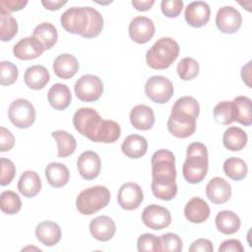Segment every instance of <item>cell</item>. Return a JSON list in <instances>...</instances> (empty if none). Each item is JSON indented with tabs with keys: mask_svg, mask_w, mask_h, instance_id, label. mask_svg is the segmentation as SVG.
I'll list each match as a JSON object with an SVG mask.
<instances>
[{
	"mask_svg": "<svg viewBox=\"0 0 252 252\" xmlns=\"http://www.w3.org/2000/svg\"><path fill=\"white\" fill-rule=\"evenodd\" d=\"M51 136L55 139L57 143L58 158H66L71 156L77 147V142L73 135L64 130H57L51 133Z\"/></svg>",
	"mask_w": 252,
	"mask_h": 252,
	"instance_id": "d6a6232c",
	"label": "cell"
},
{
	"mask_svg": "<svg viewBox=\"0 0 252 252\" xmlns=\"http://www.w3.org/2000/svg\"><path fill=\"white\" fill-rule=\"evenodd\" d=\"M146 95L155 103L163 104L173 95L174 89L171 81L163 76H153L145 84Z\"/></svg>",
	"mask_w": 252,
	"mask_h": 252,
	"instance_id": "30bf717a",
	"label": "cell"
},
{
	"mask_svg": "<svg viewBox=\"0 0 252 252\" xmlns=\"http://www.w3.org/2000/svg\"><path fill=\"white\" fill-rule=\"evenodd\" d=\"M110 192L107 187L96 185L83 190L77 197L76 208L82 215H93L108 205Z\"/></svg>",
	"mask_w": 252,
	"mask_h": 252,
	"instance_id": "8992f818",
	"label": "cell"
},
{
	"mask_svg": "<svg viewBox=\"0 0 252 252\" xmlns=\"http://www.w3.org/2000/svg\"><path fill=\"white\" fill-rule=\"evenodd\" d=\"M41 189V180L39 175L32 170H26L22 173L19 182V192L27 198L36 196Z\"/></svg>",
	"mask_w": 252,
	"mask_h": 252,
	"instance_id": "484cf974",
	"label": "cell"
},
{
	"mask_svg": "<svg viewBox=\"0 0 252 252\" xmlns=\"http://www.w3.org/2000/svg\"><path fill=\"white\" fill-rule=\"evenodd\" d=\"M27 4L28 1L26 0H2L0 1V9L7 12H16L22 10Z\"/></svg>",
	"mask_w": 252,
	"mask_h": 252,
	"instance_id": "bcb514c9",
	"label": "cell"
},
{
	"mask_svg": "<svg viewBox=\"0 0 252 252\" xmlns=\"http://www.w3.org/2000/svg\"><path fill=\"white\" fill-rule=\"evenodd\" d=\"M121 135V129L117 122L114 120L103 119L101 128L96 137L95 143H114L119 139Z\"/></svg>",
	"mask_w": 252,
	"mask_h": 252,
	"instance_id": "e575fe53",
	"label": "cell"
},
{
	"mask_svg": "<svg viewBox=\"0 0 252 252\" xmlns=\"http://www.w3.org/2000/svg\"><path fill=\"white\" fill-rule=\"evenodd\" d=\"M241 78L242 81L247 85V87L251 88V61H249L246 65H244L241 69Z\"/></svg>",
	"mask_w": 252,
	"mask_h": 252,
	"instance_id": "816d5d0a",
	"label": "cell"
},
{
	"mask_svg": "<svg viewBox=\"0 0 252 252\" xmlns=\"http://www.w3.org/2000/svg\"><path fill=\"white\" fill-rule=\"evenodd\" d=\"M77 168L84 179L93 180L96 178L101 169L99 156L93 151H86L82 153L77 159Z\"/></svg>",
	"mask_w": 252,
	"mask_h": 252,
	"instance_id": "9a60e30c",
	"label": "cell"
},
{
	"mask_svg": "<svg viewBox=\"0 0 252 252\" xmlns=\"http://www.w3.org/2000/svg\"><path fill=\"white\" fill-rule=\"evenodd\" d=\"M209 167L207 147L200 143H191L187 148L186 159L182 166L185 180L191 184H197L206 177Z\"/></svg>",
	"mask_w": 252,
	"mask_h": 252,
	"instance_id": "277c9868",
	"label": "cell"
},
{
	"mask_svg": "<svg viewBox=\"0 0 252 252\" xmlns=\"http://www.w3.org/2000/svg\"><path fill=\"white\" fill-rule=\"evenodd\" d=\"M199 63L192 57H185L177 64V74L183 81H190L196 78L199 74Z\"/></svg>",
	"mask_w": 252,
	"mask_h": 252,
	"instance_id": "74e56055",
	"label": "cell"
},
{
	"mask_svg": "<svg viewBox=\"0 0 252 252\" xmlns=\"http://www.w3.org/2000/svg\"><path fill=\"white\" fill-rule=\"evenodd\" d=\"M223 171L230 179L239 181L246 177L248 172V166L246 162L239 158H228L223 162Z\"/></svg>",
	"mask_w": 252,
	"mask_h": 252,
	"instance_id": "836d02e7",
	"label": "cell"
},
{
	"mask_svg": "<svg viewBox=\"0 0 252 252\" xmlns=\"http://www.w3.org/2000/svg\"><path fill=\"white\" fill-rule=\"evenodd\" d=\"M90 231L94 239L98 241H108L113 237L116 231V225L111 218L98 216L91 220Z\"/></svg>",
	"mask_w": 252,
	"mask_h": 252,
	"instance_id": "d6986e66",
	"label": "cell"
},
{
	"mask_svg": "<svg viewBox=\"0 0 252 252\" xmlns=\"http://www.w3.org/2000/svg\"><path fill=\"white\" fill-rule=\"evenodd\" d=\"M78 70L79 62L77 58L69 53L60 54L53 61V71L60 79H71L76 75Z\"/></svg>",
	"mask_w": 252,
	"mask_h": 252,
	"instance_id": "603a6c76",
	"label": "cell"
},
{
	"mask_svg": "<svg viewBox=\"0 0 252 252\" xmlns=\"http://www.w3.org/2000/svg\"><path fill=\"white\" fill-rule=\"evenodd\" d=\"M155 31V24L148 17H135L129 24V35L133 41L139 44L147 43L154 36Z\"/></svg>",
	"mask_w": 252,
	"mask_h": 252,
	"instance_id": "5bb4252c",
	"label": "cell"
},
{
	"mask_svg": "<svg viewBox=\"0 0 252 252\" xmlns=\"http://www.w3.org/2000/svg\"><path fill=\"white\" fill-rule=\"evenodd\" d=\"M18 32L16 19L5 10L0 9V38L2 41L11 40Z\"/></svg>",
	"mask_w": 252,
	"mask_h": 252,
	"instance_id": "d590c367",
	"label": "cell"
},
{
	"mask_svg": "<svg viewBox=\"0 0 252 252\" xmlns=\"http://www.w3.org/2000/svg\"><path fill=\"white\" fill-rule=\"evenodd\" d=\"M121 150L126 157L130 158H139L147 153L148 142L143 136L132 134L124 139L121 145Z\"/></svg>",
	"mask_w": 252,
	"mask_h": 252,
	"instance_id": "4316f807",
	"label": "cell"
},
{
	"mask_svg": "<svg viewBox=\"0 0 252 252\" xmlns=\"http://www.w3.org/2000/svg\"><path fill=\"white\" fill-rule=\"evenodd\" d=\"M48 102L49 104L56 110H64L66 109L72 100V95L69 88L60 83H56L52 85L49 89L48 94Z\"/></svg>",
	"mask_w": 252,
	"mask_h": 252,
	"instance_id": "cb8c5ba5",
	"label": "cell"
},
{
	"mask_svg": "<svg viewBox=\"0 0 252 252\" xmlns=\"http://www.w3.org/2000/svg\"><path fill=\"white\" fill-rule=\"evenodd\" d=\"M19 76L18 68L10 61H2L0 63V83L2 86H10L14 84Z\"/></svg>",
	"mask_w": 252,
	"mask_h": 252,
	"instance_id": "60d3db41",
	"label": "cell"
},
{
	"mask_svg": "<svg viewBox=\"0 0 252 252\" xmlns=\"http://www.w3.org/2000/svg\"><path fill=\"white\" fill-rule=\"evenodd\" d=\"M8 117L16 127L26 129L33 124L35 109L28 99L17 98L9 106Z\"/></svg>",
	"mask_w": 252,
	"mask_h": 252,
	"instance_id": "ba28073f",
	"label": "cell"
},
{
	"mask_svg": "<svg viewBox=\"0 0 252 252\" xmlns=\"http://www.w3.org/2000/svg\"><path fill=\"white\" fill-rule=\"evenodd\" d=\"M142 220L146 226L159 230L170 224L171 215L166 208L152 204L144 209L142 213Z\"/></svg>",
	"mask_w": 252,
	"mask_h": 252,
	"instance_id": "8fae6325",
	"label": "cell"
},
{
	"mask_svg": "<svg viewBox=\"0 0 252 252\" xmlns=\"http://www.w3.org/2000/svg\"><path fill=\"white\" fill-rule=\"evenodd\" d=\"M15 144V138L10 130L0 127V152L10 151Z\"/></svg>",
	"mask_w": 252,
	"mask_h": 252,
	"instance_id": "f6af8a7d",
	"label": "cell"
},
{
	"mask_svg": "<svg viewBox=\"0 0 252 252\" xmlns=\"http://www.w3.org/2000/svg\"><path fill=\"white\" fill-rule=\"evenodd\" d=\"M60 226L50 220H44L39 222L35 227V236L37 240L45 246H54L61 239Z\"/></svg>",
	"mask_w": 252,
	"mask_h": 252,
	"instance_id": "44dd1931",
	"label": "cell"
},
{
	"mask_svg": "<svg viewBox=\"0 0 252 252\" xmlns=\"http://www.w3.org/2000/svg\"><path fill=\"white\" fill-rule=\"evenodd\" d=\"M66 3L67 1H62V0H42L41 1V4L44 6V8L50 11L58 10L62 6H64Z\"/></svg>",
	"mask_w": 252,
	"mask_h": 252,
	"instance_id": "681fc988",
	"label": "cell"
},
{
	"mask_svg": "<svg viewBox=\"0 0 252 252\" xmlns=\"http://www.w3.org/2000/svg\"><path fill=\"white\" fill-rule=\"evenodd\" d=\"M155 120L154 110L148 105L138 104L131 109L130 122L138 130H150L154 126Z\"/></svg>",
	"mask_w": 252,
	"mask_h": 252,
	"instance_id": "7402d4cb",
	"label": "cell"
},
{
	"mask_svg": "<svg viewBox=\"0 0 252 252\" xmlns=\"http://www.w3.org/2000/svg\"><path fill=\"white\" fill-rule=\"evenodd\" d=\"M0 208L4 214L15 215L22 208V201L17 193L11 190H6L1 193Z\"/></svg>",
	"mask_w": 252,
	"mask_h": 252,
	"instance_id": "8d00e7d4",
	"label": "cell"
},
{
	"mask_svg": "<svg viewBox=\"0 0 252 252\" xmlns=\"http://www.w3.org/2000/svg\"><path fill=\"white\" fill-rule=\"evenodd\" d=\"M144 200V193L139 184L127 182L121 185L117 194L120 207L127 211H133L140 207Z\"/></svg>",
	"mask_w": 252,
	"mask_h": 252,
	"instance_id": "7c38bea8",
	"label": "cell"
},
{
	"mask_svg": "<svg viewBox=\"0 0 252 252\" xmlns=\"http://www.w3.org/2000/svg\"><path fill=\"white\" fill-rule=\"evenodd\" d=\"M25 84L32 90L43 89L50 80L47 69L42 65H33L25 71Z\"/></svg>",
	"mask_w": 252,
	"mask_h": 252,
	"instance_id": "d4e9b609",
	"label": "cell"
},
{
	"mask_svg": "<svg viewBox=\"0 0 252 252\" xmlns=\"http://www.w3.org/2000/svg\"><path fill=\"white\" fill-rule=\"evenodd\" d=\"M211 8L204 1H193L185 9V20L193 28L204 27L210 20Z\"/></svg>",
	"mask_w": 252,
	"mask_h": 252,
	"instance_id": "2e32d148",
	"label": "cell"
},
{
	"mask_svg": "<svg viewBox=\"0 0 252 252\" xmlns=\"http://www.w3.org/2000/svg\"><path fill=\"white\" fill-rule=\"evenodd\" d=\"M220 252H243L244 248L237 239L224 240L219 247Z\"/></svg>",
	"mask_w": 252,
	"mask_h": 252,
	"instance_id": "c3c4849f",
	"label": "cell"
},
{
	"mask_svg": "<svg viewBox=\"0 0 252 252\" xmlns=\"http://www.w3.org/2000/svg\"><path fill=\"white\" fill-rule=\"evenodd\" d=\"M155 4L154 0H133L132 5L138 11H148Z\"/></svg>",
	"mask_w": 252,
	"mask_h": 252,
	"instance_id": "f907efd6",
	"label": "cell"
},
{
	"mask_svg": "<svg viewBox=\"0 0 252 252\" xmlns=\"http://www.w3.org/2000/svg\"><path fill=\"white\" fill-rule=\"evenodd\" d=\"M234 121L244 126L252 124V102L248 96L239 95L232 101Z\"/></svg>",
	"mask_w": 252,
	"mask_h": 252,
	"instance_id": "f1b7e54d",
	"label": "cell"
},
{
	"mask_svg": "<svg viewBox=\"0 0 252 252\" xmlns=\"http://www.w3.org/2000/svg\"><path fill=\"white\" fill-rule=\"evenodd\" d=\"M200 113V105L192 96H181L171 108L167 120V130L176 138L184 139L196 130V120Z\"/></svg>",
	"mask_w": 252,
	"mask_h": 252,
	"instance_id": "3957f363",
	"label": "cell"
},
{
	"mask_svg": "<svg viewBox=\"0 0 252 252\" xmlns=\"http://www.w3.org/2000/svg\"><path fill=\"white\" fill-rule=\"evenodd\" d=\"M210 207L205 200L199 197L190 199L184 208V216L190 222L201 223L210 217Z\"/></svg>",
	"mask_w": 252,
	"mask_h": 252,
	"instance_id": "ffe728a7",
	"label": "cell"
},
{
	"mask_svg": "<svg viewBox=\"0 0 252 252\" xmlns=\"http://www.w3.org/2000/svg\"><path fill=\"white\" fill-rule=\"evenodd\" d=\"M102 121L103 119L98 112L91 107L79 108L73 116V125L75 129L93 142L96 141Z\"/></svg>",
	"mask_w": 252,
	"mask_h": 252,
	"instance_id": "52a82bcc",
	"label": "cell"
},
{
	"mask_svg": "<svg viewBox=\"0 0 252 252\" xmlns=\"http://www.w3.org/2000/svg\"><path fill=\"white\" fill-rule=\"evenodd\" d=\"M137 248H138V251L140 252L161 251L160 237H158L152 233H144L140 235L137 240Z\"/></svg>",
	"mask_w": 252,
	"mask_h": 252,
	"instance_id": "ab89813d",
	"label": "cell"
},
{
	"mask_svg": "<svg viewBox=\"0 0 252 252\" xmlns=\"http://www.w3.org/2000/svg\"><path fill=\"white\" fill-rule=\"evenodd\" d=\"M32 36L35 37L42 44L44 50H47L56 43L58 32L56 28L52 24L45 22L37 25L33 29Z\"/></svg>",
	"mask_w": 252,
	"mask_h": 252,
	"instance_id": "1f68e13d",
	"label": "cell"
},
{
	"mask_svg": "<svg viewBox=\"0 0 252 252\" xmlns=\"http://www.w3.org/2000/svg\"><path fill=\"white\" fill-rule=\"evenodd\" d=\"M242 24V17L238 10L232 6H223L216 15V25L223 33L236 32Z\"/></svg>",
	"mask_w": 252,
	"mask_h": 252,
	"instance_id": "4fadbf2b",
	"label": "cell"
},
{
	"mask_svg": "<svg viewBox=\"0 0 252 252\" xmlns=\"http://www.w3.org/2000/svg\"><path fill=\"white\" fill-rule=\"evenodd\" d=\"M1 177H0V184L1 186H6L11 183L13 178L16 174V166L11 159L1 158Z\"/></svg>",
	"mask_w": 252,
	"mask_h": 252,
	"instance_id": "7bdbcfd3",
	"label": "cell"
},
{
	"mask_svg": "<svg viewBox=\"0 0 252 252\" xmlns=\"http://www.w3.org/2000/svg\"><path fill=\"white\" fill-rule=\"evenodd\" d=\"M44 51L42 44L33 36L20 39L13 47V54L21 60H32L39 57Z\"/></svg>",
	"mask_w": 252,
	"mask_h": 252,
	"instance_id": "e0dca14e",
	"label": "cell"
},
{
	"mask_svg": "<svg viewBox=\"0 0 252 252\" xmlns=\"http://www.w3.org/2000/svg\"><path fill=\"white\" fill-rule=\"evenodd\" d=\"M74 91L76 96L85 102H92L97 100L103 93V83L95 75H83L77 80Z\"/></svg>",
	"mask_w": 252,
	"mask_h": 252,
	"instance_id": "9c48e42d",
	"label": "cell"
},
{
	"mask_svg": "<svg viewBox=\"0 0 252 252\" xmlns=\"http://www.w3.org/2000/svg\"><path fill=\"white\" fill-rule=\"evenodd\" d=\"M152 192L155 197L163 201L172 200L177 194L175 182V158L172 152L160 149L152 157Z\"/></svg>",
	"mask_w": 252,
	"mask_h": 252,
	"instance_id": "6da1fadb",
	"label": "cell"
},
{
	"mask_svg": "<svg viewBox=\"0 0 252 252\" xmlns=\"http://www.w3.org/2000/svg\"><path fill=\"white\" fill-rule=\"evenodd\" d=\"M162 14L167 18H176L183 9V2L179 0H162L160 3Z\"/></svg>",
	"mask_w": 252,
	"mask_h": 252,
	"instance_id": "ee69618b",
	"label": "cell"
},
{
	"mask_svg": "<svg viewBox=\"0 0 252 252\" xmlns=\"http://www.w3.org/2000/svg\"><path fill=\"white\" fill-rule=\"evenodd\" d=\"M179 44L171 37H160L146 53L149 67L155 70L168 68L178 57Z\"/></svg>",
	"mask_w": 252,
	"mask_h": 252,
	"instance_id": "5b68a950",
	"label": "cell"
},
{
	"mask_svg": "<svg viewBox=\"0 0 252 252\" xmlns=\"http://www.w3.org/2000/svg\"><path fill=\"white\" fill-rule=\"evenodd\" d=\"M161 251L180 252L182 250L181 238L172 232H166L160 236Z\"/></svg>",
	"mask_w": 252,
	"mask_h": 252,
	"instance_id": "b9f144b4",
	"label": "cell"
},
{
	"mask_svg": "<svg viewBox=\"0 0 252 252\" xmlns=\"http://www.w3.org/2000/svg\"><path fill=\"white\" fill-rule=\"evenodd\" d=\"M214 118L220 124H231L234 121L232 102L228 100H223L216 104V106L214 107Z\"/></svg>",
	"mask_w": 252,
	"mask_h": 252,
	"instance_id": "f35d334b",
	"label": "cell"
},
{
	"mask_svg": "<svg viewBox=\"0 0 252 252\" xmlns=\"http://www.w3.org/2000/svg\"><path fill=\"white\" fill-rule=\"evenodd\" d=\"M208 199L214 204L226 203L231 197V186L221 177L212 178L206 186Z\"/></svg>",
	"mask_w": 252,
	"mask_h": 252,
	"instance_id": "ac0fdd59",
	"label": "cell"
},
{
	"mask_svg": "<svg viewBox=\"0 0 252 252\" xmlns=\"http://www.w3.org/2000/svg\"><path fill=\"white\" fill-rule=\"evenodd\" d=\"M213 250H214L213 243L211 242V240L206 238H199L195 240L189 247L190 252H198V251L212 252Z\"/></svg>",
	"mask_w": 252,
	"mask_h": 252,
	"instance_id": "7dc6e473",
	"label": "cell"
},
{
	"mask_svg": "<svg viewBox=\"0 0 252 252\" xmlns=\"http://www.w3.org/2000/svg\"><path fill=\"white\" fill-rule=\"evenodd\" d=\"M216 226L218 230L223 234H233L240 228V219L232 211L224 210L216 216Z\"/></svg>",
	"mask_w": 252,
	"mask_h": 252,
	"instance_id": "4dcf8cb0",
	"label": "cell"
},
{
	"mask_svg": "<svg viewBox=\"0 0 252 252\" xmlns=\"http://www.w3.org/2000/svg\"><path fill=\"white\" fill-rule=\"evenodd\" d=\"M45 177L49 185L54 188H61L65 186L70 177L68 167L60 162H50L45 167Z\"/></svg>",
	"mask_w": 252,
	"mask_h": 252,
	"instance_id": "83f0119b",
	"label": "cell"
},
{
	"mask_svg": "<svg viewBox=\"0 0 252 252\" xmlns=\"http://www.w3.org/2000/svg\"><path fill=\"white\" fill-rule=\"evenodd\" d=\"M60 23L66 32L85 38L97 36L103 28L101 14L93 7L69 8L61 15Z\"/></svg>",
	"mask_w": 252,
	"mask_h": 252,
	"instance_id": "7a4b0ae2",
	"label": "cell"
},
{
	"mask_svg": "<svg viewBox=\"0 0 252 252\" xmlns=\"http://www.w3.org/2000/svg\"><path fill=\"white\" fill-rule=\"evenodd\" d=\"M248 141L246 132L236 126L227 128L222 136V143L224 148L231 152H237L242 150Z\"/></svg>",
	"mask_w": 252,
	"mask_h": 252,
	"instance_id": "f546056e",
	"label": "cell"
}]
</instances>
